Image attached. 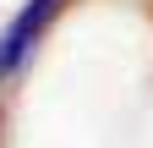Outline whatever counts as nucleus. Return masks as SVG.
<instances>
[{
	"label": "nucleus",
	"mask_w": 153,
	"mask_h": 148,
	"mask_svg": "<svg viewBox=\"0 0 153 148\" xmlns=\"http://www.w3.org/2000/svg\"><path fill=\"white\" fill-rule=\"evenodd\" d=\"M60 11H66V0H22V11H16L6 22V33H0V82L27 66V55L44 44V33H49V22Z\"/></svg>",
	"instance_id": "obj_1"
},
{
	"label": "nucleus",
	"mask_w": 153,
	"mask_h": 148,
	"mask_svg": "<svg viewBox=\"0 0 153 148\" xmlns=\"http://www.w3.org/2000/svg\"><path fill=\"white\" fill-rule=\"evenodd\" d=\"M0 148H6V115H0Z\"/></svg>",
	"instance_id": "obj_2"
}]
</instances>
